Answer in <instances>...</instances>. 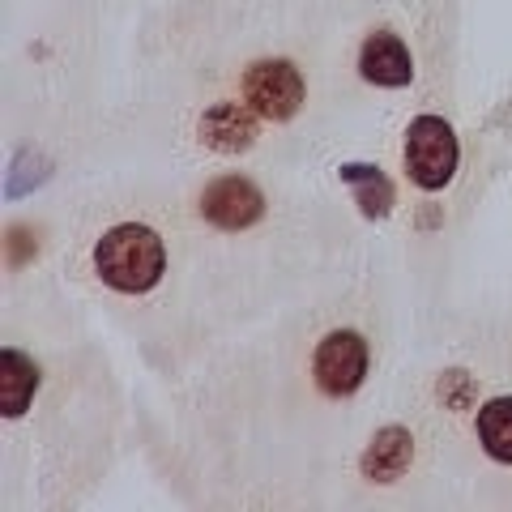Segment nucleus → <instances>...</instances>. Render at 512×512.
I'll use <instances>...</instances> for the list:
<instances>
[{
  "label": "nucleus",
  "instance_id": "9d476101",
  "mask_svg": "<svg viewBox=\"0 0 512 512\" xmlns=\"http://www.w3.org/2000/svg\"><path fill=\"white\" fill-rule=\"evenodd\" d=\"M342 180L355 188L359 210L367 218H384V214L393 210V184H389V175H384L380 167H372V163H346L342 167Z\"/></svg>",
  "mask_w": 512,
  "mask_h": 512
},
{
  "label": "nucleus",
  "instance_id": "1a4fd4ad",
  "mask_svg": "<svg viewBox=\"0 0 512 512\" xmlns=\"http://www.w3.org/2000/svg\"><path fill=\"white\" fill-rule=\"evenodd\" d=\"M35 389H39V367L30 363V355H22V350L5 346V355H0V414H5V419L26 414Z\"/></svg>",
  "mask_w": 512,
  "mask_h": 512
},
{
  "label": "nucleus",
  "instance_id": "20e7f679",
  "mask_svg": "<svg viewBox=\"0 0 512 512\" xmlns=\"http://www.w3.org/2000/svg\"><path fill=\"white\" fill-rule=\"evenodd\" d=\"M312 376L320 384V393H329V397L359 393V384L367 376V342L350 329L329 333L312 355Z\"/></svg>",
  "mask_w": 512,
  "mask_h": 512
},
{
  "label": "nucleus",
  "instance_id": "6e6552de",
  "mask_svg": "<svg viewBox=\"0 0 512 512\" xmlns=\"http://www.w3.org/2000/svg\"><path fill=\"white\" fill-rule=\"evenodd\" d=\"M414 461V436L406 427H380L372 444H367V453L359 461L363 478H372V483H397Z\"/></svg>",
  "mask_w": 512,
  "mask_h": 512
},
{
  "label": "nucleus",
  "instance_id": "0eeeda50",
  "mask_svg": "<svg viewBox=\"0 0 512 512\" xmlns=\"http://www.w3.org/2000/svg\"><path fill=\"white\" fill-rule=\"evenodd\" d=\"M359 73L372 86H410L414 60H410L406 43L397 35H389V30H376V35L363 43V52H359Z\"/></svg>",
  "mask_w": 512,
  "mask_h": 512
},
{
  "label": "nucleus",
  "instance_id": "39448f33",
  "mask_svg": "<svg viewBox=\"0 0 512 512\" xmlns=\"http://www.w3.org/2000/svg\"><path fill=\"white\" fill-rule=\"evenodd\" d=\"M201 214L214 231H248L252 222H261L265 197L248 175H218L201 192Z\"/></svg>",
  "mask_w": 512,
  "mask_h": 512
},
{
  "label": "nucleus",
  "instance_id": "423d86ee",
  "mask_svg": "<svg viewBox=\"0 0 512 512\" xmlns=\"http://www.w3.org/2000/svg\"><path fill=\"white\" fill-rule=\"evenodd\" d=\"M197 137L218 154H239L256 141V111L248 103H214L201 116Z\"/></svg>",
  "mask_w": 512,
  "mask_h": 512
},
{
  "label": "nucleus",
  "instance_id": "f257e3e1",
  "mask_svg": "<svg viewBox=\"0 0 512 512\" xmlns=\"http://www.w3.org/2000/svg\"><path fill=\"white\" fill-rule=\"evenodd\" d=\"M94 269H99V278L111 286V291L120 295H146L158 286L167 269V248L158 231L141 227V222H120V227H111L99 248H94Z\"/></svg>",
  "mask_w": 512,
  "mask_h": 512
},
{
  "label": "nucleus",
  "instance_id": "f8f14e48",
  "mask_svg": "<svg viewBox=\"0 0 512 512\" xmlns=\"http://www.w3.org/2000/svg\"><path fill=\"white\" fill-rule=\"evenodd\" d=\"M440 402L444 406H466V402H474V380L466 376V372H448L444 380H440Z\"/></svg>",
  "mask_w": 512,
  "mask_h": 512
},
{
  "label": "nucleus",
  "instance_id": "f03ea898",
  "mask_svg": "<svg viewBox=\"0 0 512 512\" xmlns=\"http://www.w3.org/2000/svg\"><path fill=\"white\" fill-rule=\"evenodd\" d=\"M457 133L444 116H419L406 133V171L419 188H444L457 171Z\"/></svg>",
  "mask_w": 512,
  "mask_h": 512
},
{
  "label": "nucleus",
  "instance_id": "9b49d317",
  "mask_svg": "<svg viewBox=\"0 0 512 512\" xmlns=\"http://www.w3.org/2000/svg\"><path fill=\"white\" fill-rule=\"evenodd\" d=\"M478 440L495 461L512 466V397H495L478 410Z\"/></svg>",
  "mask_w": 512,
  "mask_h": 512
},
{
  "label": "nucleus",
  "instance_id": "7ed1b4c3",
  "mask_svg": "<svg viewBox=\"0 0 512 512\" xmlns=\"http://www.w3.org/2000/svg\"><path fill=\"white\" fill-rule=\"evenodd\" d=\"M244 103L261 120H291L303 103V77L286 60H256L244 73Z\"/></svg>",
  "mask_w": 512,
  "mask_h": 512
}]
</instances>
